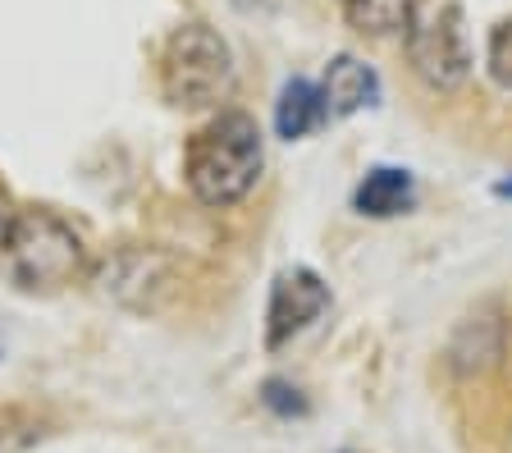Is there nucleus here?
<instances>
[{"label":"nucleus","instance_id":"f257e3e1","mask_svg":"<svg viewBox=\"0 0 512 453\" xmlns=\"http://www.w3.org/2000/svg\"><path fill=\"white\" fill-rule=\"evenodd\" d=\"M261 161H266V151H261L256 119L243 110H224L206 129L192 133L183 174H188V188L197 193V202L234 206L261 179Z\"/></svg>","mask_w":512,"mask_h":453},{"label":"nucleus","instance_id":"f03ea898","mask_svg":"<svg viewBox=\"0 0 512 453\" xmlns=\"http://www.w3.org/2000/svg\"><path fill=\"white\" fill-rule=\"evenodd\" d=\"M160 87L183 110L220 106L234 92V51L206 23H183L160 51Z\"/></svg>","mask_w":512,"mask_h":453},{"label":"nucleus","instance_id":"7ed1b4c3","mask_svg":"<svg viewBox=\"0 0 512 453\" xmlns=\"http://www.w3.org/2000/svg\"><path fill=\"white\" fill-rule=\"evenodd\" d=\"M5 252H10L14 280L23 289H60L74 275H83L87 261L83 238L55 211H19L10 238H5Z\"/></svg>","mask_w":512,"mask_h":453},{"label":"nucleus","instance_id":"20e7f679","mask_svg":"<svg viewBox=\"0 0 512 453\" xmlns=\"http://www.w3.org/2000/svg\"><path fill=\"white\" fill-rule=\"evenodd\" d=\"M407 55H412V69L430 87H458L471 69V46L467 33H462L458 5H448L430 19H416L412 33H407Z\"/></svg>","mask_w":512,"mask_h":453},{"label":"nucleus","instance_id":"39448f33","mask_svg":"<svg viewBox=\"0 0 512 453\" xmlns=\"http://www.w3.org/2000/svg\"><path fill=\"white\" fill-rule=\"evenodd\" d=\"M330 307V289L320 284L316 270L293 266L284 270L270 289V312H266V344L279 348L284 339H293L298 330H307L320 312Z\"/></svg>","mask_w":512,"mask_h":453},{"label":"nucleus","instance_id":"423d86ee","mask_svg":"<svg viewBox=\"0 0 512 453\" xmlns=\"http://www.w3.org/2000/svg\"><path fill=\"white\" fill-rule=\"evenodd\" d=\"M320 97H325V115L343 119V115H352V110L375 106L380 78H375V69L362 65L357 55H339V60H330V69H325Z\"/></svg>","mask_w":512,"mask_h":453},{"label":"nucleus","instance_id":"0eeeda50","mask_svg":"<svg viewBox=\"0 0 512 453\" xmlns=\"http://www.w3.org/2000/svg\"><path fill=\"white\" fill-rule=\"evenodd\" d=\"M352 202H357V211H362V216L389 220V216H403L407 206L416 202V184H412V174H407V170H394V165H375L362 184H357Z\"/></svg>","mask_w":512,"mask_h":453},{"label":"nucleus","instance_id":"6e6552de","mask_svg":"<svg viewBox=\"0 0 512 453\" xmlns=\"http://www.w3.org/2000/svg\"><path fill=\"white\" fill-rule=\"evenodd\" d=\"M325 119V97H320V87L307 83V78H288L284 92H279L275 101V129L279 138H302V133H311Z\"/></svg>","mask_w":512,"mask_h":453},{"label":"nucleus","instance_id":"1a4fd4ad","mask_svg":"<svg viewBox=\"0 0 512 453\" xmlns=\"http://www.w3.org/2000/svg\"><path fill=\"white\" fill-rule=\"evenodd\" d=\"M343 14H348L352 28L375 33V37L412 33L416 14H421V0H343Z\"/></svg>","mask_w":512,"mask_h":453},{"label":"nucleus","instance_id":"9d476101","mask_svg":"<svg viewBox=\"0 0 512 453\" xmlns=\"http://www.w3.org/2000/svg\"><path fill=\"white\" fill-rule=\"evenodd\" d=\"M490 74L512 92V19H503L490 33Z\"/></svg>","mask_w":512,"mask_h":453},{"label":"nucleus","instance_id":"9b49d317","mask_svg":"<svg viewBox=\"0 0 512 453\" xmlns=\"http://www.w3.org/2000/svg\"><path fill=\"white\" fill-rule=\"evenodd\" d=\"M14 216H19V211H10L5 193H0V248H5V238H10V229H14Z\"/></svg>","mask_w":512,"mask_h":453},{"label":"nucleus","instance_id":"f8f14e48","mask_svg":"<svg viewBox=\"0 0 512 453\" xmlns=\"http://www.w3.org/2000/svg\"><path fill=\"white\" fill-rule=\"evenodd\" d=\"M499 197H512V174H508V179H503V184H499Z\"/></svg>","mask_w":512,"mask_h":453}]
</instances>
